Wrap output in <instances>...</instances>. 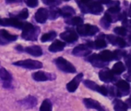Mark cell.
<instances>
[{"mask_svg":"<svg viewBox=\"0 0 131 111\" xmlns=\"http://www.w3.org/2000/svg\"><path fill=\"white\" fill-rule=\"evenodd\" d=\"M21 37L27 40H36L40 29L30 23H23Z\"/></svg>","mask_w":131,"mask_h":111,"instance_id":"cell-1","label":"cell"},{"mask_svg":"<svg viewBox=\"0 0 131 111\" xmlns=\"http://www.w3.org/2000/svg\"><path fill=\"white\" fill-rule=\"evenodd\" d=\"M55 64L57 67L62 72L67 73H75L76 68L73 66L72 63L68 62L63 57H58L55 59Z\"/></svg>","mask_w":131,"mask_h":111,"instance_id":"cell-2","label":"cell"},{"mask_svg":"<svg viewBox=\"0 0 131 111\" xmlns=\"http://www.w3.org/2000/svg\"><path fill=\"white\" fill-rule=\"evenodd\" d=\"M99 31V28L97 26L91 25V24H81L80 25H78L77 27V32L80 35L83 37L86 36H93L96 34Z\"/></svg>","mask_w":131,"mask_h":111,"instance_id":"cell-3","label":"cell"},{"mask_svg":"<svg viewBox=\"0 0 131 111\" xmlns=\"http://www.w3.org/2000/svg\"><path fill=\"white\" fill-rule=\"evenodd\" d=\"M13 65L28 69H38L43 67L42 62L32 59H25V60L18 61L14 62Z\"/></svg>","mask_w":131,"mask_h":111,"instance_id":"cell-4","label":"cell"},{"mask_svg":"<svg viewBox=\"0 0 131 111\" xmlns=\"http://www.w3.org/2000/svg\"><path fill=\"white\" fill-rule=\"evenodd\" d=\"M81 10L84 11V12H91L92 14H101L103 10H104V8L102 6V4L97 1V2H91L90 3L89 5H88L87 6L83 5V6H80Z\"/></svg>","mask_w":131,"mask_h":111,"instance_id":"cell-5","label":"cell"},{"mask_svg":"<svg viewBox=\"0 0 131 111\" xmlns=\"http://www.w3.org/2000/svg\"><path fill=\"white\" fill-rule=\"evenodd\" d=\"M91 50L92 49L88 45V43L81 44L73 50L72 54L76 56H86L91 53Z\"/></svg>","mask_w":131,"mask_h":111,"instance_id":"cell-6","label":"cell"},{"mask_svg":"<svg viewBox=\"0 0 131 111\" xmlns=\"http://www.w3.org/2000/svg\"><path fill=\"white\" fill-rule=\"evenodd\" d=\"M116 86L117 88V97H122L124 94H128L130 89L129 82L125 80H120L117 82Z\"/></svg>","mask_w":131,"mask_h":111,"instance_id":"cell-7","label":"cell"},{"mask_svg":"<svg viewBox=\"0 0 131 111\" xmlns=\"http://www.w3.org/2000/svg\"><path fill=\"white\" fill-rule=\"evenodd\" d=\"M0 25L2 26H10V27H18V28H21L23 26V23L18 20L17 18H0Z\"/></svg>","mask_w":131,"mask_h":111,"instance_id":"cell-8","label":"cell"},{"mask_svg":"<svg viewBox=\"0 0 131 111\" xmlns=\"http://www.w3.org/2000/svg\"><path fill=\"white\" fill-rule=\"evenodd\" d=\"M32 78L37 82H45L48 80H54L56 76L54 74L45 73L44 72H37L32 74Z\"/></svg>","mask_w":131,"mask_h":111,"instance_id":"cell-9","label":"cell"},{"mask_svg":"<svg viewBox=\"0 0 131 111\" xmlns=\"http://www.w3.org/2000/svg\"><path fill=\"white\" fill-rule=\"evenodd\" d=\"M17 35H12L5 30H0V45L6 44L8 42L17 40Z\"/></svg>","mask_w":131,"mask_h":111,"instance_id":"cell-10","label":"cell"},{"mask_svg":"<svg viewBox=\"0 0 131 111\" xmlns=\"http://www.w3.org/2000/svg\"><path fill=\"white\" fill-rule=\"evenodd\" d=\"M60 37L66 42L73 43L78 39V34L74 30H66L60 34Z\"/></svg>","mask_w":131,"mask_h":111,"instance_id":"cell-11","label":"cell"},{"mask_svg":"<svg viewBox=\"0 0 131 111\" xmlns=\"http://www.w3.org/2000/svg\"><path fill=\"white\" fill-rule=\"evenodd\" d=\"M87 59L95 67L101 68V67H104L107 65V62H104L101 59L99 54H93V55L88 56L87 58Z\"/></svg>","mask_w":131,"mask_h":111,"instance_id":"cell-12","label":"cell"},{"mask_svg":"<svg viewBox=\"0 0 131 111\" xmlns=\"http://www.w3.org/2000/svg\"><path fill=\"white\" fill-rule=\"evenodd\" d=\"M84 75L83 73H79L72 81H71L67 85V89L69 92H74L79 86L80 82L82 80Z\"/></svg>","mask_w":131,"mask_h":111,"instance_id":"cell-13","label":"cell"},{"mask_svg":"<svg viewBox=\"0 0 131 111\" xmlns=\"http://www.w3.org/2000/svg\"><path fill=\"white\" fill-rule=\"evenodd\" d=\"M48 18V11L47 9H45L44 8H39L36 11L35 15V21L41 24H44L47 21Z\"/></svg>","mask_w":131,"mask_h":111,"instance_id":"cell-14","label":"cell"},{"mask_svg":"<svg viewBox=\"0 0 131 111\" xmlns=\"http://www.w3.org/2000/svg\"><path fill=\"white\" fill-rule=\"evenodd\" d=\"M99 78L104 82H111L114 78V72L108 69L101 70L99 72Z\"/></svg>","mask_w":131,"mask_h":111,"instance_id":"cell-15","label":"cell"},{"mask_svg":"<svg viewBox=\"0 0 131 111\" xmlns=\"http://www.w3.org/2000/svg\"><path fill=\"white\" fill-rule=\"evenodd\" d=\"M106 37L108 40V41H110V43H112L113 45L120 46L121 48L125 47L127 46L126 41L124 39H122V38H121L119 37L114 36V35H111V34H108V35L106 36Z\"/></svg>","mask_w":131,"mask_h":111,"instance_id":"cell-16","label":"cell"},{"mask_svg":"<svg viewBox=\"0 0 131 111\" xmlns=\"http://www.w3.org/2000/svg\"><path fill=\"white\" fill-rule=\"evenodd\" d=\"M83 101L86 107L88 109H96L97 110H104L101 104L97 101H94L91 98H84Z\"/></svg>","mask_w":131,"mask_h":111,"instance_id":"cell-17","label":"cell"},{"mask_svg":"<svg viewBox=\"0 0 131 111\" xmlns=\"http://www.w3.org/2000/svg\"><path fill=\"white\" fill-rule=\"evenodd\" d=\"M64 46H65L64 42H62L61 40H55L51 44V46L48 48V50L51 53H57V52L62 51Z\"/></svg>","mask_w":131,"mask_h":111,"instance_id":"cell-18","label":"cell"},{"mask_svg":"<svg viewBox=\"0 0 131 111\" xmlns=\"http://www.w3.org/2000/svg\"><path fill=\"white\" fill-rule=\"evenodd\" d=\"M21 104L27 108H32L37 104V99L33 96H28L20 101Z\"/></svg>","mask_w":131,"mask_h":111,"instance_id":"cell-19","label":"cell"},{"mask_svg":"<svg viewBox=\"0 0 131 111\" xmlns=\"http://www.w3.org/2000/svg\"><path fill=\"white\" fill-rule=\"evenodd\" d=\"M25 51L35 57L41 56L42 55V50L39 46H28L25 48Z\"/></svg>","mask_w":131,"mask_h":111,"instance_id":"cell-20","label":"cell"},{"mask_svg":"<svg viewBox=\"0 0 131 111\" xmlns=\"http://www.w3.org/2000/svg\"><path fill=\"white\" fill-rule=\"evenodd\" d=\"M88 45L91 48H95V49H102L107 46V43L104 39H97L94 42L93 41H88Z\"/></svg>","mask_w":131,"mask_h":111,"instance_id":"cell-21","label":"cell"},{"mask_svg":"<svg viewBox=\"0 0 131 111\" xmlns=\"http://www.w3.org/2000/svg\"><path fill=\"white\" fill-rule=\"evenodd\" d=\"M75 14V10L71 6H64L60 9V15L64 18H70Z\"/></svg>","mask_w":131,"mask_h":111,"instance_id":"cell-22","label":"cell"},{"mask_svg":"<svg viewBox=\"0 0 131 111\" xmlns=\"http://www.w3.org/2000/svg\"><path fill=\"white\" fill-rule=\"evenodd\" d=\"M114 110L117 111H124L127 110L130 107L127 105V103H124L121 100H118V99H115L114 101Z\"/></svg>","mask_w":131,"mask_h":111,"instance_id":"cell-23","label":"cell"},{"mask_svg":"<svg viewBox=\"0 0 131 111\" xmlns=\"http://www.w3.org/2000/svg\"><path fill=\"white\" fill-rule=\"evenodd\" d=\"M101 59L104 62H110L112 60H114V53L110 50H104L99 54Z\"/></svg>","mask_w":131,"mask_h":111,"instance_id":"cell-24","label":"cell"},{"mask_svg":"<svg viewBox=\"0 0 131 111\" xmlns=\"http://www.w3.org/2000/svg\"><path fill=\"white\" fill-rule=\"evenodd\" d=\"M113 21V19L111 18V16L110 15V14L108 12H107L104 16L101 19V24L103 27L107 29L110 25H111V23Z\"/></svg>","mask_w":131,"mask_h":111,"instance_id":"cell-25","label":"cell"},{"mask_svg":"<svg viewBox=\"0 0 131 111\" xmlns=\"http://www.w3.org/2000/svg\"><path fill=\"white\" fill-rule=\"evenodd\" d=\"M125 69H126V67L124 65V63L122 62H117L116 64H114L111 71L114 72V74L121 75L125 71Z\"/></svg>","mask_w":131,"mask_h":111,"instance_id":"cell-26","label":"cell"},{"mask_svg":"<svg viewBox=\"0 0 131 111\" xmlns=\"http://www.w3.org/2000/svg\"><path fill=\"white\" fill-rule=\"evenodd\" d=\"M0 78L3 80L4 82H11L12 80L11 74L5 68H0Z\"/></svg>","mask_w":131,"mask_h":111,"instance_id":"cell-27","label":"cell"},{"mask_svg":"<svg viewBox=\"0 0 131 111\" xmlns=\"http://www.w3.org/2000/svg\"><path fill=\"white\" fill-rule=\"evenodd\" d=\"M57 36V34L55 31L54 30H51L47 34H45L41 36V42H48L49 40H54Z\"/></svg>","mask_w":131,"mask_h":111,"instance_id":"cell-28","label":"cell"},{"mask_svg":"<svg viewBox=\"0 0 131 111\" xmlns=\"http://www.w3.org/2000/svg\"><path fill=\"white\" fill-rule=\"evenodd\" d=\"M84 84L87 88L91 89L92 91H98L99 88H100V86L98 85H97L95 82H94L91 80H85L84 82Z\"/></svg>","mask_w":131,"mask_h":111,"instance_id":"cell-29","label":"cell"},{"mask_svg":"<svg viewBox=\"0 0 131 111\" xmlns=\"http://www.w3.org/2000/svg\"><path fill=\"white\" fill-rule=\"evenodd\" d=\"M52 110V105L49 100L46 99L43 101L42 104L41 105L40 110L41 111H51Z\"/></svg>","mask_w":131,"mask_h":111,"instance_id":"cell-30","label":"cell"},{"mask_svg":"<svg viewBox=\"0 0 131 111\" xmlns=\"http://www.w3.org/2000/svg\"><path fill=\"white\" fill-rule=\"evenodd\" d=\"M83 22H84L83 19L81 18H80V17H74V18H72L69 21L66 20V23L67 24H72V25H77V26L83 24Z\"/></svg>","mask_w":131,"mask_h":111,"instance_id":"cell-31","label":"cell"},{"mask_svg":"<svg viewBox=\"0 0 131 111\" xmlns=\"http://www.w3.org/2000/svg\"><path fill=\"white\" fill-rule=\"evenodd\" d=\"M60 15V9L56 8H51L50 9V11L48 12V17H50L51 19H55L58 18Z\"/></svg>","mask_w":131,"mask_h":111,"instance_id":"cell-32","label":"cell"},{"mask_svg":"<svg viewBox=\"0 0 131 111\" xmlns=\"http://www.w3.org/2000/svg\"><path fill=\"white\" fill-rule=\"evenodd\" d=\"M114 32L115 34H117V35H121V36H126L127 35V28L124 27H117L114 28Z\"/></svg>","mask_w":131,"mask_h":111,"instance_id":"cell-33","label":"cell"},{"mask_svg":"<svg viewBox=\"0 0 131 111\" xmlns=\"http://www.w3.org/2000/svg\"><path fill=\"white\" fill-rule=\"evenodd\" d=\"M113 53H114V60H119L122 57L126 56V52L122 51L121 50H117L114 51Z\"/></svg>","mask_w":131,"mask_h":111,"instance_id":"cell-34","label":"cell"},{"mask_svg":"<svg viewBox=\"0 0 131 111\" xmlns=\"http://www.w3.org/2000/svg\"><path fill=\"white\" fill-rule=\"evenodd\" d=\"M17 17L20 19H26L28 18V11L27 8H24L18 15Z\"/></svg>","mask_w":131,"mask_h":111,"instance_id":"cell-35","label":"cell"},{"mask_svg":"<svg viewBox=\"0 0 131 111\" xmlns=\"http://www.w3.org/2000/svg\"><path fill=\"white\" fill-rule=\"evenodd\" d=\"M120 11H121V8L119 5H113L111 8H109L107 12L111 14H117L120 12Z\"/></svg>","mask_w":131,"mask_h":111,"instance_id":"cell-36","label":"cell"},{"mask_svg":"<svg viewBox=\"0 0 131 111\" xmlns=\"http://www.w3.org/2000/svg\"><path fill=\"white\" fill-rule=\"evenodd\" d=\"M42 2L48 5H56L61 4V0H42Z\"/></svg>","mask_w":131,"mask_h":111,"instance_id":"cell-37","label":"cell"},{"mask_svg":"<svg viewBox=\"0 0 131 111\" xmlns=\"http://www.w3.org/2000/svg\"><path fill=\"white\" fill-rule=\"evenodd\" d=\"M26 4L31 8H35L38 4V0H26Z\"/></svg>","mask_w":131,"mask_h":111,"instance_id":"cell-38","label":"cell"},{"mask_svg":"<svg viewBox=\"0 0 131 111\" xmlns=\"http://www.w3.org/2000/svg\"><path fill=\"white\" fill-rule=\"evenodd\" d=\"M97 92H99V93H101V94L106 96V95H107V94H108V90H107V88L105 86H100L99 90H98Z\"/></svg>","mask_w":131,"mask_h":111,"instance_id":"cell-39","label":"cell"},{"mask_svg":"<svg viewBox=\"0 0 131 111\" xmlns=\"http://www.w3.org/2000/svg\"><path fill=\"white\" fill-rule=\"evenodd\" d=\"M16 50H18V51H20V52H22L23 51V47L21 46H20V45H18L16 46Z\"/></svg>","mask_w":131,"mask_h":111,"instance_id":"cell-40","label":"cell"},{"mask_svg":"<svg viewBox=\"0 0 131 111\" xmlns=\"http://www.w3.org/2000/svg\"><path fill=\"white\" fill-rule=\"evenodd\" d=\"M91 1V0H81V2L82 4H84V5H86V4L90 3Z\"/></svg>","mask_w":131,"mask_h":111,"instance_id":"cell-41","label":"cell"},{"mask_svg":"<svg viewBox=\"0 0 131 111\" xmlns=\"http://www.w3.org/2000/svg\"><path fill=\"white\" fill-rule=\"evenodd\" d=\"M6 1H7V2H16L18 0H6Z\"/></svg>","mask_w":131,"mask_h":111,"instance_id":"cell-42","label":"cell"},{"mask_svg":"<svg viewBox=\"0 0 131 111\" xmlns=\"http://www.w3.org/2000/svg\"><path fill=\"white\" fill-rule=\"evenodd\" d=\"M65 1H69V0H65Z\"/></svg>","mask_w":131,"mask_h":111,"instance_id":"cell-43","label":"cell"}]
</instances>
